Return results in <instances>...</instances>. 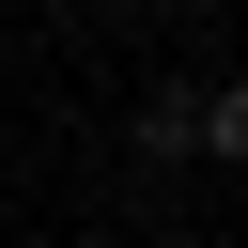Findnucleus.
<instances>
[{"instance_id":"obj_1","label":"nucleus","mask_w":248,"mask_h":248,"mask_svg":"<svg viewBox=\"0 0 248 248\" xmlns=\"http://www.w3.org/2000/svg\"><path fill=\"white\" fill-rule=\"evenodd\" d=\"M155 248H186V232H155Z\"/></svg>"}]
</instances>
